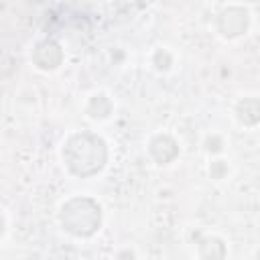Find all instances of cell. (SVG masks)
Listing matches in <instances>:
<instances>
[{
  "mask_svg": "<svg viewBox=\"0 0 260 260\" xmlns=\"http://www.w3.org/2000/svg\"><path fill=\"white\" fill-rule=\"evenodd\" d=\"M248 24H250V12L242 6L223 8L217 16V30L228 39H236L244 35L248 30Z\"/></svg>",
  "mask_w": 260,
  "mask_h": 260,
  "instance_id": "obj_3",
  "label": "cell"
},
{
  "mask_svg": "<svg viewBox=\"0 0 260 260\" xmlns=\"http://www.w3.org/2000/svg\"><path fill=\"white\" fill-rule=\"evenodd\" d=\"M205 150L211 152V154H217L223 150V138L219 134H211L205 138Z\"/></svg>",
  "mask_w": 260,
  "mask_h": 260,
  "instance_id": "obj_11",
  "label": "cell"
},
{
  "mask_svg": "<svg viewBox=\"0 0 260 260\" xmlns=\"http://www.w3.org/2000/svg\"><path fill=\"white\" fill-rule=\"evenodd\" d=\"M199 256L201 258H223L225 244L219 238H203L199 242Z\"/></svg>",
  "mask_w": 260,
  "mask_h": 260,
  "instance_id": "obj_8",
  "label": "cell"
},
{
  "mask_svg": "<svg viewBox=\"0 0 260 260\" xmlns=\"http://www.w3.org/2000/svg\"><path fill=\"white\" fill-rule=\"evenodd\" d=\"M118 256H120V258H122V256H130V258H132V256H134V252H122V254H118Z\"/></svg>",
  "mask_w": 260,
  "mask_h": 260,
  "instance_id": "obj_12",
  "label": "cell"
},
{
  "mask_svg": "<svg viewBox=\"0 0 260 260\" xmlns=\"http://www.w3.org/2000/svg\"><path fill=\"white\" fill-rule=\"evenodd\" d=\"M258 258H260V252H258Z\"/></svg>",
  "mask_w": 260,
  "mask_h": 260,
  "instance_id": "obj_13",
  "label": "cell"
},
{
  "mask_svg": "<svg viewBox=\"0 0 260 260\" xmlns=\"http://www.w3.org/2000/svg\"><path fill=\"white\" fill-rule=\"evenodd\" d=\"M61 223L69 234L87 238L102 225V207L91 197H73L61 207Z\"/></svg>",
  "mask_w": 260,
  "mask_h": 260,
  "instance_id": "obj_2",
  "label": "cell"
},
{
  "mask_svg": "<svg viewBox=\"0 0 260 260\" xmlns=\"http://www.w3.org/2000/svg\"><path fill=\"white\" fill-rule=\"evenodd\" d=\"M63 160L73 175L91 177L104 169L108 160V146L98 134L77 132L63 144Z\"/></svg>",
  "mask_w": 260,
  "mask_h": 260,
  "instance_id": "obj_1",
  "label": "cell"
},
{
  "mask_svg": "<svg viewBox=\"0 0 260 260\" xmlns=\"http://www.w3.org/2000/svg\"><path fill=\"white\" fill-rule=\"evenodd\" d=\"M152 65H154L158 71H167V69L173 65V55H171L167 49H156L154 55H152Z\"/></svg>",
  "mask_w": 260,
  "mask_h": 260,
  "instance_id": "obj_9",
  "label": "cell"
},
{
  "mask_svg": "<svg viewBox=\"0 0 260 260\" xmlns=\"http://www.w3.org/2000/svg\"><path fill=\"white\" fill-rule=\"evenodd\" d=\"M148 152H150V156L158 165H169V162H173L177 158L179 146H177V142H175L173 136H169V134H156L150 140V144H148Z\"/></svg>",
  "mask_w": 260,
  "mask_h": 260,
  "instance_id": "obj_5",
  "label": "cell"
},
{
  "mask_svg": "<svg viewBox=\"0 0 260 260\" xmlns=\"http://www.w3.org/2000/svg\"><path fill=\"white\" fill-rule=\"evenodd\" d=\"M234 114H236L238 122L244 124V126L260 124V100H256V98H242L236 104Z\"/></svg>",
  "mask_w": 260,
  "mask_h": 260,
  "instance_id": "obj_6",
  "label": "cell"
},
{
  "mask_svg": "<svg viewBox=\"0 0 260 260\" xmlns=\"http://www.w3.org/2000/svg\"><path fill=\"white\" fill-rule=\"evenodd\" d=\"M112 102L106 93H95L89 98L87 106H85V112L93 118V120H106L110 114H112Z\"/></svg>",
  "mask_w": 260,
  "mask_h": 260,
  "instance_id": "obj_7",
  "label": "cell"
},
{
  "mask_svg": "<svg viewBox=\"0 0 260 260\" xmlns=\"http://www.w3.org/2000/svg\"><path fill=\"white\" fill-rule=\"evenodd\" d=\"M230 173V167H228V162L225 160H213L211 165H209V177L211 179H215V181H221V179H225V175Z\"/></svg>",
  "mask_w": 260,
  "mask_h": 260,
  "instance_id": "obj_10",
  "label": "cell"
},
{
  "mask_svg": "<svg viewBox=\"0 0 260 260\" xmlns=\"http://www.w3.org/2000/svg\"><path fill=\"white\" fill-rule=\"evenodd\" d=\"M65 55H63V49L57 41L53 39H45L41 43H37L35 51H32V61L39 69L43 71H53L57 69L61 63H63Z\"/></svg>",
  "mask_w": 260,
  "mask_h": 260,
  "instance_id": "obj_4",
  "label": "cell"
}]
</instances>
